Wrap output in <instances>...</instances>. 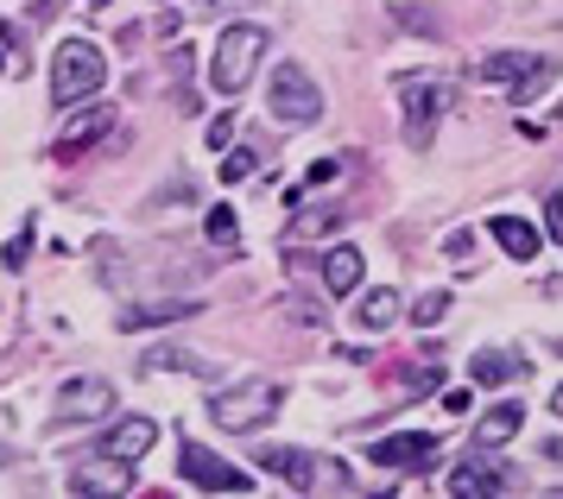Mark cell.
Listing matches in <instances>:
<instances>
[{"label":"cell","instance_id":"obj_13","mask_svg":"<svg viewBox=\"0 0 563 499\" xmlns=\"http://www.w3.org/2000/svg\"><path fill=\"white\" fill-rule=\"evenodd\" d=\"M399 317H406V298H399L393 285H374V291H361L355 298V329L361 335H386Z\"/></svg>","mask_w":563,"mask_h":499},{"label":"cell","instance_id":"obj_8","mask_svg":"<svg viewBox=\"0 0 563 499\" xmlns=\"http://www.w3.org/2000/svg\"><path fill=\"white\" fill-rule=\"evenodd\" d=\"M108 133H114V108H82L77 121L64 126V133H57L52 158H57V165H77L82 152H96V146L108 140Z\"/></svg>","mask_w":563,"mask_h":499},{"label":"cell","instance_id":"obj_32","mask_svg":"<svg viewBox=\"0 0 563 499\" xmlns=\"http://www.w3.org/2000/svg\"><path fill=\"white\" fill-rule=\"evenodd\" d=\"M551 411H558V418H563V386H558V392H551Z\"/></svg>","mask_w":563,"mask_h":499},{"label":"cell","instance_id":"obj_9","mask_svg":"<svg viewBox=\"0 0 563 499\" xmlns=\"http://www.w3.org/2000/svg\"><path fill=\"white\" fill-rule=\"evenodd\" d=\"M153 443H158V424H153V418H114L96 455H108V462H128V468H133L140 455H153Z\"/></svg>","mask_w":563,"mask_h":499},{"label":"cell","instance_id":"obj_4","mask_svg":"<svg viewBox=\"0 0 563 499\" xmlns=\"http://www.w3.org/2000/svg\"><path fill=\"white\" fill-rule=\"evenodd\" d=\"M102 82H108V64H102V51L89 45V38H64V45H57V57H52V101L57 108L89 101Z\"/></svg>","mask_w":563,"mask_h":499},{"label":"cell","instance_id":"obj_31","mask_svg":"<svg viewBox=\"0 0 563 499\" xmlns=\"http://www.w3.org/2000/svg\"><path fill=\"white\" fill-rule=\"evenodd\" d=\"M203 7H254V0H203Z\"/></svg>","mask_w":563,"mask_h":499},{"label":"cell","instance_id":"obj_23","mask_svg":"<svg viewBox=\"0 0 563 499\" xmlns=\"http://www.w3.org/2000/svg\"><path fill=\"white\" fill-rule=\"evenodd\" d=\"M526 64H532L526 51H494V57L482 64V76H487V82H512V76L526 70Z\"/></svg>","mask_w":563,"mask_h":499},{"label":"cell","instance_id":"obj_24","mask_svg":"<svg viewBox=\"0 0 563 499\" xmlns=\"http://www.w3.org/2000/svg\"><path fill=\"white\" fill-rule=\"evenodd\" d=\"M203 234L216 241V247H234V241H241V228H234V209H222V202H216V209L203 215Z\"/></svg>","mask_w":563,"mask_h":499},{"label":"cell","instance_id":"obj_11","mask_svg":"<svg viewBox=\"0 0 563 499\" xmlns=\"http://www.w3.org/2000/svg\"><path fill=\"white\" fill-rule=\"evenodd\" d=\"M367 462H374V468H431L437 443L431 436H418V430H406V436H380V443L367 450Z\"/></svg>","mask_w":563,"mask_h":499},{"label":"cell","instance_id":"obj_7","mask_svg":"<svg viewBox=\"0 0 563 499\" xmlns=\"http://www.w3.org/2000/svg\"><path fill=\"white\" fill-rule=\"evenodd\" d=\"M57 418L64 424H102V418H114V379H102V374L70 379L57 392Z\"/></svg>","mask_w":563,"mask_h":499},{"label":"cell","instance_id":"obj_18","mask_svg":"<svg viewBox=\"0 0 563 499\" xmlns=\"http://www.w3.org/2000/svg\"><path fill=\"white\" fill-rule=\"evenodd\" d=\"M317 266H323V291L349 298V291H361V266H367V259H361L355 247H330Z\"/></svg>","mask_w":563,"mask_h":499},{"label":"cell","instance_id":"obj_35","mask_svg":"<svg viewBox=\"0 0 563 499\" xmlns=\"http://www.w3.org/2000/svg\"><path fill=\"white\" fill-rule=\"evenodd\" d=\"M0 70H7V64H0Z\"/></svg>","mask_w":563,"mask_h":499},{"label":"cell","instance_id":"obj_16","mask_svg":"<svg viewBox=\"0 0 563 499\" xmlns=\"http://www.w3.org/2000/svg\"><path fill=\"white\" fill-rule=\"evenodd\" d=\"M494 241H500V253H507V259H519V266H532L538 259V247H544V234H538L532 222H526V215H494Z\"/></svg>","mask_w":563,"mask_h":499},{"label":"cell","instance_id":"obj_15","mask_svg":"<svg viewBox=\"0 0 563 499\" xmlns=\"http://www.w3.org/2000/svg\"><path fill=\"white\" fill-rule=\"evenodd\" d=\"M450 494H512V475H500V462H487V450H475L450 475Z\"/></svg>","mask_w":563,"mask_h":499},{"label":"cell","instance_id":"obj_5","mask_svg":"<svg viewBox=\"0 0 563 499\" xmlns=\"http://www.w3.org/2000/svg\"><path fill=\"white\" fill-rule=\"evenodd\" d=\"M266 101H273V114H279L285 126H310L323 114V89H317V76H310L305 64H279L273 82H266Z\"/></svg>","mask_w":563,"mask_h":499},{"label":"cell","instance_id":"obj_29","mask_svg":"<svg viewBox=\"0 0 563 499\" xmlns=\"http://www.w3.org/2000/svg\"><path fill=\"white\" fill-rule=\"evenodd\" d=\"M544 234H551V241H563V190L544 202Z\"/></svg>","mask_w":563,"mask_h":499},{"label":"cell","instance_id":"obj_14","mask_svg":"<svg viewBox=\"0 0 563 499\" xmlns=\"http://www.w3.org/2000/svg\"><path fill=\"white\" fill-rule=\"evenodd\" d=\"M519 424H526V411H519V404L512 399H500V404H487L482 418H475V450H507L512 436H519Z\"/></svg>","mask_w":563,"mask_h":499},{"label":"cell","instance_id":"obj_3","mask_svg":"<svg viewBox=\"0 0 563 499\" xmlns=\"http://www.w3.org/2000/svg\"><path fill=\"white\" fill-rule=\"evenodd\" d=\"M254 468L279 475L285 487H298V494H317V487H355V480L342 475L335 455H310V450H291V443H260Z\"/></svg>","mask_w":563,"mask_h":499},{"label":"cell","instance_id":"obj_26","mask_svg":"<svg viewBox=\"0 0 563 499\" xmlns=\"http://www.w3.org/2000/svg\"><path fill=\"white\" fill-rule=\"evenodd\" d=\"M203 140H209V152H229V146H234V121H229V114H216Z\"/></svg>","mask_w":563,"mask_h":499},{"label":"cell","instance_id":"obj_27","mask_svg":"<svg viewBox=\"0 0 563 499\" xmlns=\"http://www.w3.org/2000/svg\"><path fill=\"white\" fill-rule=\"evenodd\" d=\"M26 253H32V222L20 228L13 241H7V266H26Z\"/></svg>","mask_w":563,"mask_h":499},{"label":"cell","instance_id":"obj_17","mask_svg":"<svg viewBox=\"0 0 563 499\" xmlns=\"http://www.w3.org/2000/svg\"><path fill=\"white\" fill-rule=\"evenodd\" d=\"M507 379H526V354L482 348L475 361H468V386H507Z\"/></svg>","mask_w":563,"mask_h":499},{"label":"cell","instance_id":"obj_12","mask_svg":"<svg viewBox=\"0 0 563 499\" xmlns=\"http://www.w3.org/2000/svg\"><path fill=\"white\" fill-rule=\"evenodd\" d=\"M70 494H82V499L133 494V468H128V462H108V455H96V462H82L77 475H70Z\"/></svg>","mask_w":563,"mask_h":499},{"label":"cell","instance_id":"obj_33","mask_svg":"<svg viewBox=\"0 0 563 499\" xmlns=\"http://www.w3.org/2000/svg\"><path fill=\"white\" fill-rule=\"evenodd\" d=\"M558 354H563V335H558Z\"/></svg>","mask_w":563,"mask_h":499},{"label":"cell","instance_id":"obj_30","mask_svg":"<svg viewBox=\"0 0 563 499\" xmlns=\"http://www.w3.org/2000/svg\"><path fill=\"white\" fill-rule=\"evenodd\" d=\"M443 247H450V259H475V234H468V228H456Z\"/></svg>","mask_w":563,"mask_h":499},{"label":"cell","instance_id":"obj_10","mask_svg":"<svg viewBox=\"0 0 563 499\" xmlns=\"http://www.w3.org/2000/svg\"><path fill=\"white\" fill-rule=\"evenodd\" d=\"M399 96H406V146H431L437 114H443L437 82H399Z\"/></svg>","mask_w":563,"mask_h":499},{"label":"cell","instance_id":"obj_1","mask_svg":"<svg viewBox=\"0 0 563 499\" xmlns=\"http://www.w3.org/2000/svg\"><path fill=\"white\" fill-rule=\"evenodd\" d=\"M266 64V32L247 20L222 25V38H216V57H209V89L216 96H241L247 82H254V70Z\"/></svg>","mask_w":563,"mask_h":499},{"label":"cell","instance_id":"obj_22","mask_svg":"<svg viewBox=\"0 0 563 499\" xmlns=\"http://www.w3.org/2000/svg\"><path fill=\"white\" fill-rule=\"evenodd\" d=\"M254 165H260L254 146H229V152H222V184H247V177H254Z\"/></svg>","mask_w":563,"mask_h":499},{"label":"cell","instance_id":"obj_20","mask_svg":"<svg viewBox=\"0 0 563 499\" xmlns=\"http://www.w3.org/2000/svg\"><path fill=\"white\" fill-rule=\"evenodd\" d=\"M551 82H558V64H551V57H532V64H526V70H519V76L507 82L512 108H526V101H538L544 89H551Z\"/></svg>","mask_w":563,"mask_h":499},{"label":"cell","instance_id":"obj_34","mask_svg":"<svg viewBox=\"0 0 563 499\" xmlns=\"http://www.w3.org/2000/svg\"><path fill=\"white\" fill-rule=\"evenodd\" d=\"M558 114H563V101H558Z\"/></svg>","mask_w":563,"mask_h":499},{"label":"cell","instance_id":"obj_19","mask_svg":"<svg viewBox=\"0 0 563 499\" xmlns=\"http://www.w3.org/2000/svg\"><path fill=\"white\" fill-rule=\"evenodd\" d=\"M184 317H197V303H133L128 317H114V323L128 329H165V323H184Z\"/></svg>","mask_w":563,"mask_h":499},{"label":"cell","instance_id":"obj_28","mask_svg":"<svg viewBox=\"0 0 563 499\" xmlns=\"http://www.w3.org/2000/svg\"><path fill=\"white\" fill-rule=\"evenodd\" d=\"M437 379H443V374L424 361V367H411V374H406V386H411V392H437Z\"/></svg>","mask_w":563,"mask_h":499},{"label":"cell","instance_id":"obj_25","mask_svg":"<svg viewBox=\"0 0 563 499\" xmlns=\"http://www.w3.org/2000/svg\"><path fill=\"white\" fill-rule=\"evenodd\" d=\"M443 310H450V291H424V298H418V310H411V323H443Z\"/></svg>","mask_w":563,"mask_h":499},{"label":"cell","instance_id":"obj_6","mask_svg":"<svg viewBox=\"0 0 563 499\" xmlns=\"http://www.w3.org/2000/svg\"><path fill=\"white\" fill-rule=\"evenodd\" d=\"M178 468H184V480H190V487H203V494H254V475H247V468H234V462H222L209 443H184Z\"/></svg>","mask_w":563,"mask_h":499},{"label":"cell","instance_id":"obj_2","mask_svg":"<svg viewBox=\"0 0 563 499\" xmlns=\"http://www.w3.org/2000/svg\"><path fill=\"white\" fill-rule=\"evenodd\" d=\"M279 404H285L279 379H234V386H222V392L209 399V418L229 430V436H254Z\"/></svg>","mask_w":563,"mask_h":499},{"label":"cell","instance_id":"obj_21","mask_svg":"<svg viewBox=\"0 0 563 499\" xmlns=\"http://www.w3.org/2000/svg\"><path fill=\"white\" fill-rule=\"evenodd\" d=\"M140 367H146V374H203V379L216 374V367H203L197 354H184V348H153Z\"/></svg>","mask_w":563,"mask_h":499}]
</instances>
